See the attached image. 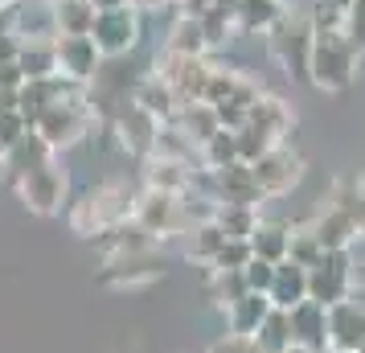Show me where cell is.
<instances>
[{"instance_id": "cell-34", "label": "cell", "mask_w": 365, "mask_h": 353, "mask_svg": "<svg viewBox=\"0 0 365 353\" xmlns=\"http://www.w3.org/2000/svg\"><path fill=\"white\" fill-rule=\"evenodd\" d=\"M250 259H255L250 238H226V247L217 251V259H214V267L210 271H247Z\"/></svg>"}, {"instance_id": "cell-41", "label": "cell", "mask_w": 365, "mask_h": 353, "mask_svg": "<svg viewBox=\"0 0 365 353\" xmlns=\"http://www.w3.org/2000/svg\"><path fill=\"white\" fill-rule=\"evenodd\" d=\"M210 9H217L214 0H181V17H193V21H201Z\"/></svg>"}, {"instance_id": "cell-3", "label": "cell", "mask_w": 365, "mask_h": 353, "mask_svg": "<svg viewBox=\"0 0 365 353\" xmlns=\"http://www.w3.org/2000/svg\"><path fill=\"white\" fill-rule=\"evenodd\" d=\"M312 21H308V9H287L275 29L267 37L271 53L279 58V66L292 74V78H308V66H312Z\"/></svg>"}, {"instance_id": "cell-33", "label": "cell", "mask_w": 365, "mask_h": 353, "mask_svg": "<svg viewBox=\"0 0 365 353\" xmlns=\"http://www.w3.org/2000/svg\"><path fill=\"white\" fill-rule=\"evenodd\" d=\"M271 148H279V140H271V135L259 132V128L247 123V128L238 132V160H242V165H259Z\"/></svg>"}, {"instance_id": "cell-4", "label": "cell", "mask_w": 365, "mask_h": 353, "mask_svg": "<svg viewBox=\"0 0 365 353\" xmlns=\"http://www.w3.org/2000/svg\"><path fill=\"white\" fill-rule=\"evenodd\" d=\"M357 287V263H353V247L349 251H329L312 271H308V300L336 308V304L353 300Z\"/></svg>"}, {"instance_id": "cell-30", "label": "cell", "mask_w": 365, "mask_h": 353, "mask_svg": "<svg viewBox=\"0 0 365 353\" xmlns=\"http://www.w3.org/2000/svg\"><path fill=\"white\" fill-rule=\"evenodd\" d=\"M205 34H201V21L193 17H177V25L168 29V53H185V58H205Z\"/></svg>"}, {"instance_id": "cell-1", "label": "cell", "mask_w": 365, "mask_h": 353, "mask_svg": "<svg viewBox=\"0 0 365 353\" xmlns=\"http://www.w3.org/2000/svg\"><path fill=\"white\" fill-rule=\"evenodd\" d=\"M135 210V193L123 181H103V185L86 189L83 202H74L70 210V226H74V235H86L95 238L103 230H111L119 222H128Z\"/></svg>"}, {"instance_id": "cell-13", "label": "cell", "mask_w": 365, "mask_h": 353, "mask_svg": "<svg viewBox=\"0 0 365 353\" xmlns=\"http://www.w3.org/2000/svg\"><path fill=\"white\" fill-rule=\"evenodd\" d=\"M103 66V53L95 37H58V70L74 83H95Z\"/></svg>"}, {"instance_id": "cell-10", "label": "cell", "mask_w": 365, "mask_h": 353, "mask_svg": "<svg viewBox=\"0 0 365 353\" xmlns=\"http://www.w3.org/2000/svg\"><path fill=\"white\" fill-rule=\"evenodd\" d=\"M250 168H255V181L263 189V198H283V193H292V189L299 185V177H304V160H299V152H292L287 144L271 148L259 165H250Z\"/></svg>"}, {"instance_id": "cell-6", "label": "cell", "mask_w": 365, "mask_h": 353, "mask_svg": "<svg viewBox=\"0 0 365 353\" xmlns=\"http://www.w3.org/2000/svg\"><path fill=\"white\" fill-rule=\"evenodd\" d=\"M95 46H99L103 58H128L140 41V9L135 4H123V9H99L95 17Z\"/></svg>"}, {"instance_id": "cell-27", "label": "cell", "mask_w": 365, "mask_h": 353, "mask_svg": "<svg viewBox=\"0 0 365 353\" xmlns=\"http://www.w3.org/2000/svg\"><path fill=\"white\" fill-rule=\"evenodd\" d=\"M226 247V235H222V226L217 222H205V226H197L193 235L185 238V255H189V263H197V267H214L217 251Z\"/></svg>"}, {"instance_id": "cell-15", "label": "cell", "mask_w": 365, "mask_h": 353, "mask_svg": "<svg viewBox=\"0 0 365 353\" xmlns=\"http://www.w3.org/2000/svg\"><path fill=\"white\" fill-rule=\"evenodd\" d=\"M365 345V308L357 300H345L329 308V349L357 353Z\"/></svg>"}, {"instance_id": "cell-31", "label": "cell", "mask_w": 365, "mask_h": 353, "mask_svg": "<svg viewBox=\"0 0 365 353\" xmlns=\"http://www.w3.org/2000/svg\"><path fill=\"white\" fill-rule=\"evenodd\" d=\"M324 255H329V251L320 247V238H316L312 226H292V255H287L292 263H299V267L312 271L316 263L324 259Z\"/></svg>"}, {"instance_id": "cell-32", "label": "cell", "mask_w": 365, "mask_h": 353, "mask_svg": "<svg viewBox=\"0 0 365 353\" xmlns=\"http://www.w3.org/2000/svg\"><path fill=\"white\" fill-rule=\"evenodd\" d=\"M201 160H205V168H230V165H238V132H222L201 148Z\"/></svg>"}, {"instance_id": "cell-20", "label": "cell", "mask_w": 365, "mask_h": 353, "mask_svg": "<svg viewBox=\"0 0 365 353\" xmlns=\"http://www.w3.org/2000/svg\"><path fill=\"white\" fill-rule=\"evenodd\" d=\"M135 107L140 111H148L152 119H160V123H173L177 119V111H181V99L173 95V86L160 78V74H148L144 83L135 86Z\"/></svg>"}, {"instance_id": "cell-40", "label": "cell", "mask_w": 365, "mask_h": 353, "mask_svg": "<svg viewBox=\"0 0 365 353\" xmlns=\"http://www.w3.org/2000/svg\"><path fill=\"white\" fill-rule=\"evenodd\" d=\"M21 86H25V74L17 62H0V91H21Z\"/></svg>"}, {"instance_id": "cell-22", "label": "cell", "mask_w": 365, "mask_h": 353, "mask_svg": "<svg viewBox=\"0 0 365 353\" xmlns=\"http://www.w3.org/2000/svg\"><path fill=\"white\" fill-rule=\"evenodd\" d=\"M247 123L283 144V140H287V132H292V107H287L279 95H259V103L250 107V119H247Z\"/></svg>"}, {"instance_id": "cell-2", "label": "cell", "mask_w": 365, "mask_h": 353, "mask_svg": "<svg viewBox=\"0 0 365 353\" xmlns=\"http://www.w3.org/2000/svg\"><path fill=\"white\" fill-rule=\"evenodd\" d=\"M357 78V50L345 34H316L312 41V66H308V83L324 95H341Z\"/></svg>"}, {"instance_id": "cell-21", "label": "cell", "mask_w": 365, "mask_h": 353, "mask_svg": "<svg viewBox=\"0 0 365 353\" xmlns=\"http://www.w3.org/2000/svg\"><path fill=\"white\" fill-rule=\"evenodd\" d=\"M308 300V267H299L292 259H283L279 267H275V287H271V304L283 308V312H292L296 304Z\"/></svg>"}, {"instance_id": "cell-17", "label": "cell", "mask_w": 365, "mask_h": 353, "mask_svg": "<svg viewBox=\"0 0 365 353\" xmlns=\"http://www.w3.org/2000/svg\"><path fill=\"white\" fill-rule=\"evenodd\" d=\"M217 173V205H259L263 202V189L255 181V168L250 165H230V168H214Z\"/></svg>"}, {"instance_id": "cell-23", "label": "cell", "mask_w": 365, "mask_h": 353, "mask_svg": "<svg viewBox=\"0 0 365 353\" xmlns=\"http://www.w3.org/2000/svg\"><path fill=\"white\" fill-rule=\"evenodd\" d=\"M250 247H255V259H267V263L279 267L283 259L292 255V222H263L250 235Z\"/></svg>"}, {"instance_id": "cell-39", "label": "cell", "mask_w": 365, "mask_h": 353, "mask_svg": "<svg viewBox=\"0 0 365 353\" xmlns=\"http://www.w3.org/2000/svg\"><path fill=\"white\" fill-rule=\"evenodd\" d=\"M205 353H263V349L255 345V337H234V333H226V337H217V341H214Z\"/></svg>"}, {"instance_id": "cell-42", "label": "cell", "mask_w": 365, "mask_h": 353, "mask_svg": "<svg viewBox=\"0 0 365 353\" xmlns=\"http://www.w3.org/2000/svg\"><path fill=\"white\" fill-rule=\"evenodd\" d=\"M135 9H160V4H165V0H132Z\"/></svg>"}, {"instance_id": "cell-24", "label": "cell", "mask_w": 365, "mask_h": 353, "mask_svg": "<svg viewBox=\"0 0 365 353\" xmlns=\"http://www.w3.org/2000/svg\"><path fill=\"white\" fill-rule=\"evenodd\" d=\"M173 123H177V128H181V132L189 135L197 148H205V144H210V140L222 132V123H217V111L210 107V103H189V107H181Z\"/></svg>"}, {"instance_id": "cell-9", "label": "cell", "mask_w": 365, "mask_h": 353, "mask_svg": "<svg viewBox=\"0 0 365 353\" xmlns=\"http://www.w3.org/2000/svg\"><path fill=\"white\" fill-rule=\"evenodd\" d=\"M17 193H21V202L29 205L34 214L50 218V214H58L62 202H66V173H62L58 160H46L41 168H34V173L21 181Z\"/></svg>"}, {"instance_id": "cell-28", "label": "cell", "mask_w": 365, "mask_h": 353, "mask_svg": "<svg viewBox=\"0 0 365 353\" xmlns=\"http://www.w3.org/2000/svg\"><path fill=\"white\" fill-rule=\"evenodd\" d=\"M255 345H259L263 353H292V349H296V337H292V317H287L283 308H275V312L263 320V329L255 333Z\"/></svg>"}, {"instance_id": "cell-18", "label": "cell", "mask_w": 365, "mask_h": 353, "mask_svg": "<svg viewBox=\"0 0 365 353\" xmlns=\"http://www.w3.org/2000/svg\"><path fill=\"white\" fill-rule=\"evenodd\" d=\"M312 230H316V238H320L324 251H349V247L365 235L361 226H357V218H353L349 210H336V205H329V210L312 222Z\"/></svg>"}, {"instance_id": "cell-37", "label": "cell", "mask_w": 365, "mask_h": 353, "mask_svg": "<svg viewBox=\"0 0 365 353\" xmlns=\"http://www.w3.org/2000/svg\"><path fill=\"white\" fill-rule=\"evenodd\" d=\"M242 275H247L250 292H263V296H271V287H275V263H267V259H250Z\"/></svg>"}, {"instance_id": "cell-43", "label": "cell", "mask_w": 365, "mask_h": 353, "mask_svg": "<svg viewBox=\"0 0 365 353\" xmlns=\"http://www.w3.org/2000/svg\"><path fill=\"white\" fill-rule=\"evenodd\" d=\"M353 300H357V304H361V308H365V280H361V284H357V287H353Z\"/></svg>"}, {"instance_id": "cell-38", "label": "cell", "mask_w": 365, "mask_h": 353, "mask_svg": "<svg viewBox=\"0 0 365 353\" xmlns=\"http://www.w3.org/2000/svg\"><path fill=\"white\" fill-rule=\"evenodd\" d=\"M345 37L353 41V50H365V0H353L345 9Z\"/></svg>"}, {"instance_id": "cell-7", "label": "cell", "mask_w": 365, "mask_h": 353, "mask_svg": "<svg viewBox=\"0 0 365 353\" xmlns=\"http://www.w3.org/2000/svg\"><path fill=\"white\" fill-rule=\"evenodd\" d=\"M132 222H140L156 242L160 238H185V218H181V198L173 193H160V189H144L135 198V210H132Z\"/></svg>"}, {"instance_id": "cell-25", "label": "cell", "mask_w": 365, "mask_h": 353, "mask_svg": "<svg viewBox=\"0 0 365 353\" xmlns=\"http://www.w3.org/2000/svg\"><path fill=\"white\" fill-rule=\"evenodd\" d=\"M283 13H287V9H283L279 0H238L234 21H238L242 34H271Z\"/></svg>"}, {"instance_id": "cell-5", "label": "cell", "mask_w": 365, "mask_h": 353, "mask_svg": "<svg viewBox=\"0 0 365 353\" xmlns=\"http://www.w3.org/2000/svg\"><path fill=\"white\" fill-rule=\"evenodd\" d=\"M91 123H95V111H91V99H58L50 103L41 116H37L34 132L50 144V148H62V144H74V140H83L91 132Z\"/></svg>"}, {"instance_id": "cell-45", "label": "cell", "mask_w": 365, "mask_h": 353, "mask_svg": "<svg viewBox=\"0 0 365 353\" xmlns=\"http://www.w3.org/2000/svg\"><path fill=\"white\" fill-rule=\"evenodd\" d=\"M357 353H365V345H361V349H357Z\"/></svg>"}, {"instance_id": "cell-14", "label": "cell", "mask_w": 365, "mask_h": 353, "mask_svg": "<svg viewBox=\"0 0 365 353\" xmlns=\"http://www.w3.org/2000/svg\"><path fill=\"white\" fill-rule=\"evenodd\" d=\"M111 128L119 132L123 140V148L135 152V156H144L148 160L152 152H156V132H160V119H152L148 111H140L135 103H128L115 119H111Z\"/></svg>"}, {"instance_id": "cell-11", "label": "cell", "mask_w": 365, "mask_h": 353, "mask_svg": "<svg viewBox=\"0 0 365 353\" xmlns=\"http://www.w3.org/2000/svg\"><path fill=\"white\" fill-rule=\"evenodd\" d=\"M160 275H165L160 251H140V255H128V259H111L99 271V280L111 287H144L152 280H160Z\"/></svg>"}, {"instance_id": "cell-44", "label": "cell", "mask_w": 365, "mask_h": 353, "mask_svg": "<svg viewBox=\"0 0 365 353\" xmlns=\"http://www.w3.org/2000/svg\"><path fill=\"white\" fill-rule=\"evenodd\" d=\"M4 4H17V0H0V9H4Z\"/></svg>"}, {"instance_id": "cell-26", "label": "cell", "mask_w": 365, "mask_h": 353, "mask_svg": "<svg viewBox=\"0 0 365 353\" xmlns=\"http://www.w3.org/2000/svg\"><path fill=\"white\" fill-rule=\"evenodd\" d=\"M53 13H58V34L62 37H91L95 17H99L95 0H62V4H53Z\"/></svg>"}, {"instance_id": "cell-35", "label": "cell", "mask_w": 365, "mask_h": 353, "mask_svg": "<svg viewBox=\"0 0 365 353\" xmlns=\"http://www.w3.org/2000/svg\"><path fill=\"white\" fill-rule=\"evenodd\" d=\"M234 29H238V21H234L230 13H222V9H210V13L201 17V34H205V46H210V50L226 46Z\"/></svg>"}, {"instance_id": "cell-29", "label": "cell", "mask_w": 365, "mask_h": 353, "mask_svg": "<svg viewBox=\"0 0 365 353\" xmlns=\"http://www.w3.org/2000/svg\"><path fill=\"white\" fill-rule=\"evenodd\" d=\"M214 222L222 226V235L226 238H250L259 226H263L259 205H217Z\"/></svg>"}, {"instance_id": "cell-19", "label": "cell", "mask_w": 365, "mask_h": 353, "mask_svg": "<svg viewBox=\"0 0 365 353\" xmlns=\"http://www.w3.org/2000/svg\"><path fill=\"white\" fill-rule=\"evenodd\" d=\"M275 312V304H271V296H263V292H250V296H242L238 304H230L226 308V333L234 337H255L259 329H263V320Z\"/></svg>"}, {"instance_id": "cell-8", "label": "cell", "mask_w": 365, "mask_h": 353, "mask_svg": "<svg viewBox=\"0 0 365 353\" xmlns=\"http://www.w3.org/2000/svg\"><path fill=\"white\" fill-rule=\"evenodd\" d=\"M156 74L173 86V95L181 99V107H189V103H205V86H210L214 62H205V58H185V53H168Z\"/></svg>"}, {"instance_id": "cell-12", "label": "cell", "mask_w": 365, "mask_h": 353, "mask_svg": "<svg viewBox=\"0 0 365 353\" xmlns=\"http://www.w3.org/2000/svg\"><path fill=\"white\" fill-rule=\"evenodd\" d=\"M292 337H296V349L304 353H329V308L316 300L296 304L292 312Z\"/></svg>"}, {"instance_id": "cell-16", "label": "cell", "mask_w": 365, "mask_h": 353, "mask_svg": "<svg viewBox=\"0 0 365 353\" xmlns=\"http://www.w3.org/2000/svg\"><path fill=\"white\" fill-rule=\"evenodd\" d=\"M46 160H53V148L34 132V128H29V132L21 135L17 148H13L9 156H4V160H0V173H4V181H9V185L17 189L21 181H25V177H29L34 168H41Z\"/></svg>"}, {"instance_id": "cell-36", "label": "cell", "mask_w": 365, "mask_h": 353, "mask_svg": "<svg viewBox=\"0 0 365 353\" xmlns=\"http://www.w3.org/2000/svg\"><path fill=\"white\" fill-rule=\"evenodd\" d=\"M25 132H29V123H25L21 111H0V160L17 148Z\"/></svg>"}]
</instances>
